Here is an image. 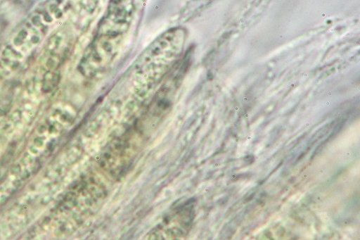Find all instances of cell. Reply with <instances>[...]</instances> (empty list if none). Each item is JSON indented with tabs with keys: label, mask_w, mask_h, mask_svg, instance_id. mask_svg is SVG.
<instances>
[{
	"label": "cell",
	"mask_w": 360,
	"mask_h": 240,
	"mask_svg": "<svg viewBox=\"0 0 360 240\" xmlns=\"http://www.w3.org/2000/svg\"><path fill=\"white\" fill-rule=\"evenodd\" d=\"M193 211L192 206L178 207L168 215L163 222L155 229L156 234L150 238H155L162 232L158 239H174L186 236L193 221Z\"/></svg>",
	"instance_id": "1"
}]
</instances>
